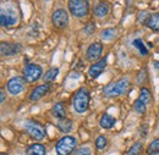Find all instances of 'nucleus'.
Masks as SVG:
<instances>
[{
    "mask_svg": "<svg viewBox=\"0 0 159 155\" xmlns=\"http://www.w3.org/2000/svg\"><path fill=\"white\" fill-rule=\"evenodd\" d=\"M107 138L104 136H99L97 139H96V147H97V149L98 150H103V149H105V147H107Z\"/></svg>",
    "mask_w": 159,
    "mask_h": 155,
    "instance_id": "a878e982",
    "label": "nucleus"
},
{
    "mask_svg": "<svg viewBox=\"0 0 159 155\" xmlns=\"http://www.w3.org/2000/svg\"><path fill=\"white\" fill-rule=\"evenodd\" d=\"M146 103H143L142 100H139L137 99L135 103H134V109L139 113V114H143V113H146Z\"/></svg>",
    "mask_w": 159,
    "mask_h": 155,
    "instance_id": "393cba45",
    "label": "nucleus"
},
{
    "mask_svg": "<svg viewBox=\"0 0 159 155\" xmlns=\"http://www.w3.org/2000/svg\"><path fill=\"white\" fill-rule=\"evenodd\" d=\"M94 31H96V24H94L93 22H88V23L84 26V28H83V32L87 33V34H92Z\"/></svg>",
    "mask_w": 159,
    "mask_h": 155,
    "instance_id": "cd10ccee",
    "label": "nucleus"
},
{
    "mask_svg": "<svg viewBox=\"0 0 159 155\" xmlns=\"http://www.w3.org/2000/svg\"><path fill=\"white\" fill-rule=\"evenodd\" d=\"M132 45H134V48H136V49L139 50V54H141L142 56H147V55H148V49H147V46L144 45L143 40L141 38L135 39V40L132 42Z\"/></svg>",
    "mask_w": 159,
    "mask_h": 155,
    "instance_id": "412c9836",
    "label": "nucleus"
},
{
    "mask_svg": "<svg viewBox=\"0 0 159 155\" xmlns=\"http://www.w3.org/2000/svg\"><path fill=\"white\" fill-rule=\"evenodd\" d=\"M49 89H50L49 83H44V84H40L38 87H36V89H33L31 95H30V100L31 101H38L49 92Z\"/></svg>",
    "mask_w": 159,
    "mask_h": 155,
    "instance_id": "ddd939ff",
    "label": "nucleus"
},
{
    "mask_svg": "<svg viewBox=\"0 0 159 155\" xmlns=\"http://www.w3.org/2000/svg\"><path fill=\"white\" fill-rule=\"evenodd\" d=\"M52 114L57 118H65L66 117V108L64 105L62 101H59V103H55L54 106L52 108Z\"/></svg>",
    "mask_w": 159,
    "mask_h": 155,
    "instance_id": "f3484780",
    "label": "nucleus"
},
{
    "mask_svg": "<svg viewBox=\"0 0 159 155\" xmlns=\"http://www.w3.org/2000/svg\"><path fill=\"white\" fill-rule=\"evenodd\" d=\"M129 87H130V81L129 78L125 77L104 87L103 93L105 97H119V95H124L127 92Z\"/></svg>",
    "mask_w": 159,
    "mask_h": 155,
    "instance_id": "f257e3e1",
    "label": "nucleus"
},
{
    "mask_svg": "<svg viewBox=\"0 0 159 155\" xmlns=\"http://www.w3.org/2000/svg\"><path fill=\"white\" fill-rule=\"evenodd\" d=\"M1 155H6V154H1Z\"/></svg>",
    "mask_w": 159,
    "mask_h": 155,
    "instance_id": "473e14b6",
    "label": "nucleus"
},
{
    "mask_svg": "<svg viewBox=\"0 0 159 155\" xmlns=\"http://www.w3.org/2000/svg\"><path fill=\"white\" fill-rule=\"evenodd\" d=\"M19 22V15L14 6H7L1 9L0 14V24L2 27H12Z\"/></svg>",
    "mask_w": 159,
    "mask_h": 155,
    "instance_id": "39448f33",
    "label": "nucleus"
},
{
    "mask_svg": "<svg viewBox=\"0 0 159 155\" xmlns=\"http://www.w3.org/2000/svg\"><path fill=\"white\" fill-rule=\"evenodd\" d=\"M75 155H92V150L88 147H82L75 153Z\"/></svg>",
    "mask_w": 159,
    "mask_h": 155,
    "instance_id": "c85d7f7f",
    "label": "nucleus"
},
{
    "mask_svg": "<svg viewBox=\"0 0 159 155\" xmlns=\"http://www.w3.org/2000/svg\"><path fill=\"white\" fill-rule=\"evenodd\" d=\"M76 145H77L76 138L71 136H65L58 140L55 149L58 155H70L75 150Z\"/></svg>",
    "mask_w": 159,
    "mask_h": 155,
    "instance_id": "20e7f679",
    "label": "nucleus"
},
{
    "mask_svg": "<svg viewBox=\"0 0 159 155\" xmlns=\"http://www.w3.org/2000/svg\"><path fill=\"white\" fill-rule=\"evenodd\" d=\"M144 24L149 29H152L153 32H159V12H156V14L151 15L147 19V21L144 22Z\"/></svg>",
    "mask_w": 159,
    "mask_h": 155,
    "instance_id": "dca6fc26",
    "label": "nucleus"
},
{
    "mask_svg": "<svg viewBox=\"0 0 159 155\" xmlns=\"http://www.w3.org/2000/svg\"><path fill=\"white\" fill-rule=\"evenodd\" d=\"M153 152H159V138L152 140L151 144H149L148 148H147V153H148V154H151V153H153Z\"/></svg>",
    "mask_w": 159,
    "mask_h": 155,
    "instance_id": "bb28decb",
    "label": "nucleus"
},
{
    "mask_svg": "<svg viewBox=\"0 0 159 155\" xmlns=\"http://www.w3.org/2000/svg\"><path fill=\"white\" fill-rule=\"evenodd\" d=\"M52 22L59 29L65 28L69 24V14H67V11L64 10V9L55 10L53 12V15H52Z\"/></svg>",
    "mask_w": 159,
    "mask_h": 155,
    "instance_id": "1a4fd4ad",
    "label": "nucleus"
},
{
    "mask_svg": "<svg viewBox=\"0 0 159 155\" xmlns=\"http://www.w3.org/2000/svg\"><path fill=\"white\" fill-rule=\"evenodd\" d=\"M26 83L27 82L23 78V76H16V77H12L11 79H9V82L6 83V88H7L10 94L17 95V94H20L25 91Z\"/></svg>",
    "mask_w": 159,
    "mask_h": 155,
    "instance_id": "6e6552de",
    "label": "nucleus"
},
{
    "mask_svg": "<svg viewBox=\"0 0 159 155\" xmlns=\"http://www.w3.org/2000/svg\"><path fill=\"white\" fill-rule=\"evenodd\" d=\"M109 11H110V4L108 1H99L93 7V14L97 17H104V16H107L109 14Z\"/></svg>",
    "mask_w": 159,
    "mask_h": 155,
    "instance_id": "4468645a",
    "label": "nucleus"
},
{
    "mask_svg": "<svg viewBox=\"0 0 159 155\" xmlns=\"http://www.w3.org/2000/svg\"><path fill=\"white\" fill-rule=\"evenodd\" d=\"M45 147L39 143H34L31 144L27 149H26V155H45Z\"/></svg>",
    "mask_w": 159,
    "mask_h": 155,
    "instance_id": "a211bd4d",
    "label": "nucleus"
},
{
    "mask_svg": "<svg viewBox=\"0 0 159 155\" xmlns=\"http://www.w3.org/2000/svg\"><path fill=\"white\" fill-rule=\"evenodd\" d=\"M58 75H59V69H58V67H52V69H49V70L44 73L43 79H44L45 83H50V82L55 81V78H57Z\"/></svg>",
    "mask_w": 159,
    "mask_h": 155,
    "instance_id": "aec40b11",
    "label": "nucleus"
},
{
    "mask_svg": "<svg viewBox=\"0 0 159 155\" xmlns=\"http://www.w3.org/2000/svg\"><path fill=\"white\" fill-rule=\"evenodd\" d=\"M139 100H142L143 103H148L149 100H151V92L147 89V88H141V91H139Z\"/></svg>",
    "mask_w": 159,
    "mask_h": 155,
    "instance_id": "b1692460",
    "label": "nucleus"
},
{
    "mask_svg": "<svg viewBox=\"0 0 159 155\" xmlns=\"http://www.w3.org/2000/svg\"><path fill=\"white\" fill-rule=\"evenodd\" d=\"M69 10L75 17L82 19L89 12V4L87 0H69Z\"/></svg>",
    "mask_w": 159,
    "mask_h": 155,
    "instance_id": "7ed1b4c3",
    "label": "nucleus"
},
{
    "mask_svg": "<svg viewBox=\"0 0 159 155\" xmlns=\"http://www.w3.org/2000/svg\"><path fill=\"white\" fill-rule=\"evenodd\" d=\"M115 123H116V118L114 116H111V115H109V114H104L99 121L100 127L104 128V130H110V128H113V127L115 126Z\"/></svg>",
    "mask_w": 159,
    "mask_h": 155,
    "instance_id": "2eb2a0df",
    "label": "nucleus"
},
{
    "mask_svg": "<svg viewBox=\"0 0 159 155\" xmlns=\"http://www.w3.org/2000/svg\"><path fill=\"white\" fill-rule=\"evenodd\" d=\"M142 150H143V144H142V142H136V143L129 149L127 155H141Z\"/></svg>",
    "mask_w": 159,
    "mask_h": 155,
    "instance_id": "5701e85b",
    "label": "nucleus"
},
{
    "mask_svg": "<svg viewBox=\"0 0 159 155\" xmlns=\"http://www.w3.org/2000/svg\"><path fill=\"white\" fill-rule=\"evenodd\" d=\"M153 65H154V67H156L157 70H159V61H154Z\"/></svg>",
    "mask_w": 159,
    "mask_h": 155,
    "instance_id": "7c9ffc66",
    "label": "nucleus"
},
{
    "mask_svg": "<svg viewBox=\"0 0 159 155\" xmlns=\"http://www.w3.org/2000/svg\"><path fill=\"white\" fill-rule=\"evenodd\" d=\"M102 51H103V45H102V43L94 42V43H92V44L88 46V49H87V51H86V59L89 60V61H94V60H97V59L102 55Z\"/></svg>",
    "mask_w": 159,
    "mask_h": 155,
    "instance_id": "f8f14e48",
    "label": "nucleus"
},
{
    "mask_svg": "<svg viewBox=\"0 0 159 155\" xmlns=\"http://www.w3.org/2000/svg\"><path fill=\"white\" fill-rule=\"evenodd\" d=\"M22 49L20 43H10V42H2L0 45V53L1 56H14L19 54Z\"/></svg>",
    "mask_w": 159,
    "mask_h": 155,
    "instance_id": "9d476101",
    "label": "nucleus"
},
{
    "mask_svg": "<svg viewBox=\"0 0 159 155\" xmlns=\"http://www.w3.org/2000/svg\"><path fill=\"white\" fill-rule=\"evenodd\" d=\"M107 67V58L102 59L99 61L94 62L93 65H91V67L88 69V76L91 78H97L104 72Z\"/></svg>",
    "mask_w": 159,
    "mask_h": 155,
    "instance_id": "9b49d317",
    "label": "nucleus"
},
{
    "mask_svg": "<svg viewBox=\"0 0 159 155\" xmlns=\"http://www.w3.org/2000/svg\"><path fill=\"white\" fill-rule=\"evenodd\" d=\"M25 128L27 133L31 136V138L36 140H43L45 138V130L39 122L36 121H27L25 123Z\"/></svg>",
    "mask_w": 159,
    "mask_h": 155,
    "instance_id": "423d86ee",
    "label": "nucleus"
},
{
    "mask_svg": "<svg viewBox=\"0 0 159 155\" xmlns=\"http://www.w3.org/2000/svg\"><path fill=\"white\" fill-rule=\"evenodd\" d=\"M57 126H58L60 132H62V133H69V132L72 130L74 123H72L71 120H69V118L65 117V118H60L59 121H58V123H57Z\"/></svg>",
    "mask_w": 159,
    "mask_h": 155,
    "instance_id": "6ab92c4d",
    "label": "nucleus"
},
{
    "mask_svg": "<svg viewBox=\"0 0 159 155\" xmlns=\"http://www.w3.org/2000/svg\"><path fill=\"white\" fill-rule=\"evenodd\" d=\"M0 101H1V103H4V100H5V92H4V89H1V91H0Z\"/></svg>",
    "mask_w": 159,
    "mask_h": 155,
    "instance_id": "c756f323",
    "label": "nucleus"
},
{
    "mask_svg": "<svg viewBox=\"0 0 159 155\" xmlns=\"http://www.w3.org/2000/svg\"><path fill=\"white\" fill-rule=\"evenodd\" d=\"M42 73H43L42 67L36 64H28L23 69V78L26 79L27 83H33L38 81L42 77Z\"/></svg>",
    "mask_w": 159,
    "mask_h": 155,
    "instance_id": "0eeeda50",
    "label": "nucleus"
},
{
    "mask_svg": "<svg viewBox=\"0 0 159 155\" xmlns=\"http://www.w3.org/2000/svg\"><path fill=\"white\" fill-rule=\"evenodd\" d=\"M149 155H159V152H153V153H151Z\"/></svg>",
    "mask_w": 159,
    "mask_h": 155,
    "instance_id": "2f4dec72",
    "label": "nucleus"
},
{
    "mask_svg": "<svg viewBox=\"0 0 159 155\" xmlns=\"http://www.w3.org/2000/svg\"><path fill=\"white\" fill-rule=\"evenodd\" d=\"M89 100H91V95H89L88 91L86 88H80L72 98V105H74L75 111L79 114L86 113L88 110Z\"/></svg>",
    "mask_w": 159,
    "mask_h": 155,
    "instance_id": "f03ea898",
    "label": "nucleus"
},
{
    "mask_svg": "<svg viewBox=\"0 0 159 155\" xmlns=\"http://www.w3.org/2000/svg\"><path fill=\"white\" fill-rule=\"evenodd\" d=\"M116 37V29L113 28V27H109V28H105L100 32V38L103 40H111Z\"/></svg>",
    "mask_w": 159,
    "mask_h": 155,
    "instance_id": "4be33fe9",
    "label": "nucleus"
}]
</instances>
